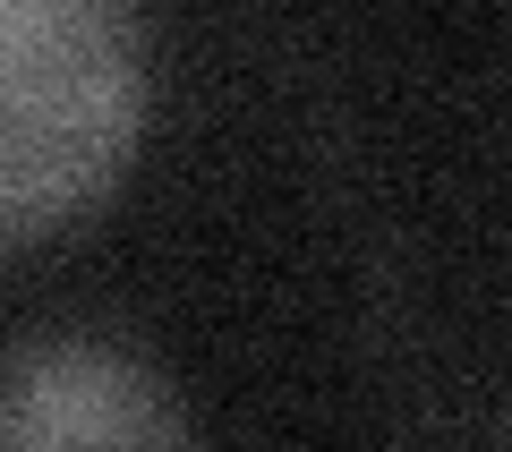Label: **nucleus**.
Returning a JSON list of instances; mask_svg holds the SVG:
<instances>
[{
	"label": "nucleus",
	"instance_id": "f257e3e1",
	"mask_svg": "<svg viewBox=\"0 0 512 452\" xmlns=\"http://www.w3.org/2000/svg\"><path fill=\"white\" fill-rule=\"evenodd\" d=\"M146 120L137 0H0V239L111 188Z\"/></svg>",
	"mask_w": 512,
	"mask_h": 452
},
{
	"label": "nucleus",
	"instance_id": "f03ea898",
	"mask_svg": "<svg viewBox=\"0 0 512 452\" xmlns=\"http://www.w3.org/2000/svg\"><path fill=\"white\" fill-rule=\"evenodd\" d=\"M188 418L137 359L103 342H35L0 359V444L52 452V444H171Z\"/></svg>",
	"mask_w": 512,
	"mask_h": 452
}]
</instances>
